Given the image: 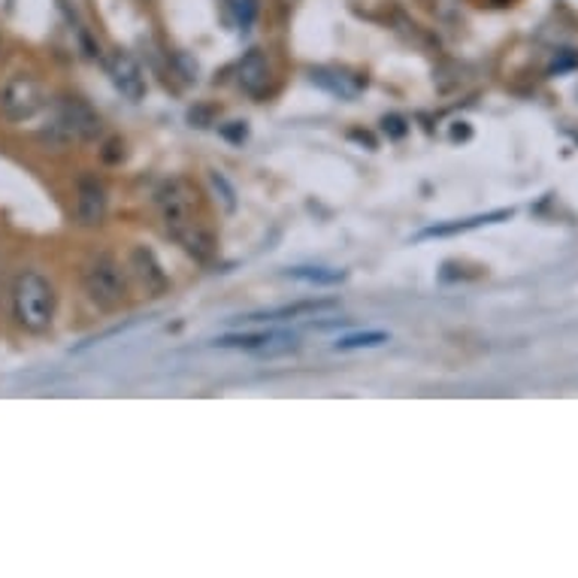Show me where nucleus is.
<instances>
[{
	"mask_svg": "<svg viewBox=\"0 0 578 578\" xmlns=\"http://www.w3.org/2000/svg\"><path fill=\"white\" fill-rule=\"evenodd\" d=\"M155 200H158L164 231H167L191 258L210 261L212 255H215V239H212L210 231L200 224L198 191H194V185L185 182V179H170V182L161 185Z\"/></svg>",
	"mask_w": 578,
	"mask_h": 578,
	"instance_id": "1",
	"label": "nucleus"
},
{
	"mask_svg": "<svg viewBox=\"0 0 578 578\" xmlns=\"http://www.w3.org/2000/svg\"><path fill=\"white\" fill-rule=\"evenodd\" d=\"M13 316L27 333H46L55 321V291L49 279L37 270H25L15 276Z\"/></svg>",
	"mask_w": 578,
	"mask_h": 578,
	"instance_id": "2",
	"label": "nucleus"
},
{
	"mask_svg": "<svg viewBox=\"0 0 578 578\" xmlns=\"http://www.w3.org/2000/svg\"><path fill=\"white\" fill-rule=\"evenodd\" d=\"M82 288H85L89 303L97 306L101 312H113L128 300V279L113 255H97L89 261L85 273H82Z\"/></svg>",
	"mask_w": 578,
	"mask_h": 578,
	"instance_id": "3",
	"label": "nucleus"
},
{
	"mask_svg": "<svg viewBox=\"0 0 578 578\" xmlns=\"http://www.w3.org/2000/svg\"><path fill=\"white\" fill-rule=\"evenodd\" d=\"M46 109V89L31 73H15L0 89V116L10 125H22L40 116Z\"/></svg>",
	"mask_w": 578,
	"mask_h": 578,
	"instance_id": "4",
	"label": "nucleus"
},
{
	"mask_svg": "<svg viewBox=\"0 0 578 578\" xmlns=\"http://www.w3.org/2000/svg\"><path fill=\"white\" fill-rule=\"evenodd\" d=\"M55 128L64 133L67 140L76 143H94L104 133V121L82 97H64L55 113Z\"/></svg>",
	"mask_w": 578,
	"mask_h": 578,
	"instance_id": "5",
	"label": "nucleus"
},
{
	"mask_svg": "<svg viewBox=\"0 0 578 578\" xmlns=\"http://www.w3.org/2000/svg\"><path fill=\"white\" fill-rule=\"evenodd\" d=\"M219 349H243L258 357L288 355L297 349V337L294 333H279V330H261V333H227L215 340Z\"/></svg>",
	"mask_w": 578,
	"mask_h": 578,
	"instance_id": "6",
	"label": "nucleus"
},
{
	"mask_svg": "<svg viewBox=\"0 0 578 578\" xmlns=\"http://www.w3.org/2000/svg\"><path fill=\"white\" fill-rule=\"evenodd\" d=\"M106 67H109V76H113V85L119 89L121 97H128V101H143L145 97V76H143V67L137 64V58H133L131 52H125V49H119V52L109 55V61H106Z\"/></svg>",
	"mask_w": 578,
	"mask_h": 578,
	"instance_id": "7",
	"label": "nucleus"
},
{
	"mask_svg": "<svg viewBox=\"0 0 578 578\" xmlns=\"http://www.w3.org/2000/svg\"><path fill=\"white\" fill-rule=\"evenodd\" d=\"M131 270L133 276L140 279V285H143L149 297H161V294H167V288H170V279H167L164 267L155 258V251L145 249V246H137L131 251Z\"/></svg>",
	"mask_w": 578,
	"mask_h": 578,
	"instance_id": "8",
	"label": "nucleus"
},
{
	"mask_svg": "<svg viewBox=\"0 0 578 578\" xmlns=\"http://www.w3.org/2000/svg\"><path fill=\"white\" fill-rule=\"evenodd\" d=\"M106 219V191L97 179H80L76 185V222L82 227H97Z\"/></svg>",
	"mask_w": 578,
	"mask_h": 578,
	"instance_id": "9",
	"label": "nucleus"
},
{
	"mask_svg": "<svg viewBox=\"0 0 578 578\" xmlns=\"http://www.w3.org/2000/svg\"><path fill=\"white\" fill-rule=\"evenodd\" d=\"M237 85L251 97H261L270 85V61L261 49H251L237 64Z\"/></svg>",
	"mask_w": 578,
	"mask_h": 578,
	"instance_id": "10",
	"label": "nucleus"
},
{
	"mask_svg": "<svg viewBox=\"0 0 578 578\" xmlns=\"http://www.w3.org/2000/svg\"><path fill=\"white\" fill-rule=\"evenodd\" d=\"M340 309V300H300V303H288V306H279V309H270V312H255L249 321H288V318L306 316L316 318L325 316V312H333Z\"/></svg>",
	"mask_w": 578,
	"mask_h": 578,
	"instance_id": "11",
	"label": "nucleus"
},
{
	"mask_svg": "<svg viewBox=\"0 0 578 578\" xmlns=\"http://www.w3.org/2000/svg\"><path fill=\"white\" fill-rule=\"evenodd\" d=\"M503 219H512V210H497V212H487V215H475V219H463V222L436 224V227H427V231H421V234H418V239L455 237V234H463V231H473V227H482V224L503 222Z\"/></svg>",
	"mask_w": 578,
	"mask_h": 578,
	"instance_id": "12",
	"label": "nucleus"
},
{
	"mask_svg": "<svg viewBox=\"0 0 578 578\" xmlns=\"http://www.w3.org/2000/svg\"><path fill=\"white\" fill-rule=\"evenodd\" d=\"M312 82H318L321 89H328L337 97H345V101L357 97V92L364 89V82L349 76V73H340V70H312Z\"/></svg>",
	"mask_w": 578,
	"mask_h": 578,
	"instance_id": "13",
	"label": "nucleus"
},
{
	"mask_svg": "<svg viewBox=\"0 0 578 578\" xmlns=\"http://www.w3.org/2000/svg\"><path fill=\"white\" fill-rule=\"evenodd\" d=\"M291 279L297 282H306V285H321V288H330V285H340L345 282V270H328V267H294L288 270Z\"/></svg>",
	"mask_w": 578,
	"mask_h": 578,
	"instance_id": "14",
	"label": "nucleus"
},
{
	"mask_svg": "<svg viewBox=\"0 0 578 578\" xmlns=\"http://www.w3.org/2000/svg\"><path fill=\"white\" fill-rule=\"evenodd\" d=\"M385 342H391V333H381V330H367V333H352V337H342L337 340V352H352V349H379Z\"/></svg>",
	"mask_w": 578,
	"mask_h": 578,
	"instance_id": "15",
	"label": "nucleus"
},
{
	"mask_svg": "<svg viewBox=\"0 0 578 578\" xmlns=\"http://www.w3.org/2000/svg\"><path fill=\"white\" fill-rule=\"evenodd\" d=\"M210 182H212V188H215V191H222L224 210H227V212H234V210H237V191H234V188H231V182H227V179H224L222 173H219V170H212V173H210Z\"/></svg>",
	"mask_w": 578,
	"mask_h": 578,
	"instance_id": "16",
	"label": "nucleus"
},
{
	"mask_svg": "<svg viewBox=\"0 0 578 578\" xmlns=\"http://www.w3.org/2000/svg\"><path fill=\"white\" fill-rule=\"evenodd\" d=\"M381 128H385V133H391L394 140H400V137L406 133V121L400 119V116H385Z\"/></svg>",
	"mask_w": 578,
	"mask_h": 578,
	"instance_id": "17",
	"label": "nucleus"
},
{
	"mask_svg": "<svg viewBox=\"0 0 578 578\" xmlns=\"http://www.w3.org/2000/svg\"><path fill=\"white\" fill-rule=\"evenodd\" d=\"M222 137H227L231 143H243L249 137V128H246V121H234V128H222Z\"/></svg>",
	"mask_w": 578,
	"mask_h": 578,
	"instance_id": "18",
	"label": "nucleus"
}]
</instances>
